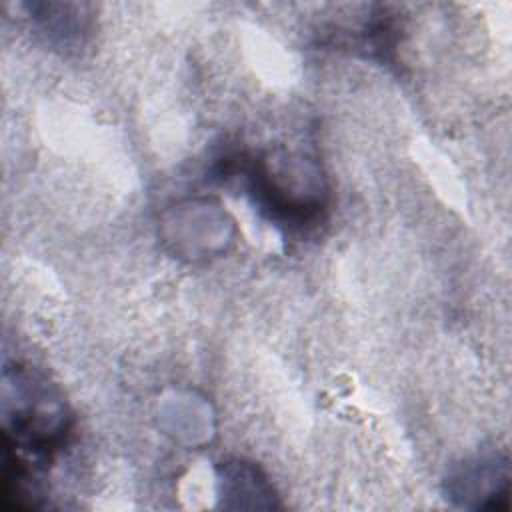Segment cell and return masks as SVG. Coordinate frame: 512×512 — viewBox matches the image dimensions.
<instances>
[{"label":"cell","instance_id":"cell-1","mask_svg":"<svg viewBox=\"0 0 512 512\" xmlns=\"http://www.w3.org/2000/svg\"><path fill=\"white\" fill-rule=\"evenodd\" d=\"M4 442L38 458L50 456L68 432V412L60 394L40 376L16 368L4 374Z\"/></svg>","mask_w":512,"mask_h":512},{"label":"cell","instance_id":"cell-2","mask_svg":"<svg viewBox=\"0 0 512 512\" xmlns=\"http://www.w3.org/2000/svg\"><path fill=\"white\" fill-rule=\"evenodd\" d=\"M252 194L272 222L300 228L314 222L322 212L326 186L312 160L296 154H268L254 166Z\"/></svg>","mask_w":512,"mask_h":512},{"label":"cell","instance_id":"cell-3","mask_svg":"<svg viewBox=\"0 0 512 512\" xmlns=\"http://www.w3.org/2000/svg\"><path fill=\"white\" fill-rule=\"evenodd\" d=\"M510 488L508 458L500 454L482 456L464 466L452 480V492L458 496L484 498L482 508H506Z\"/></svg>","mask_w":512,"mask_h":512},{"label":"cell","instance_id":"cell-4","mask_svg":"<svg viewBox=\"0 0 512 512\" xmlns=\"http://www.w3.org/2000/svg\"><path fill=\"white\" fill-rule=\"evenodd\" d=\"M30 14L38 22L40 30L48 34L50 40L60 42L64 46L82 44L84 34L88 32L90 14L84 4H62V2H44L30 4Z\"/></svg>","mask_w":512,"mask_h":512}]
</instances>
